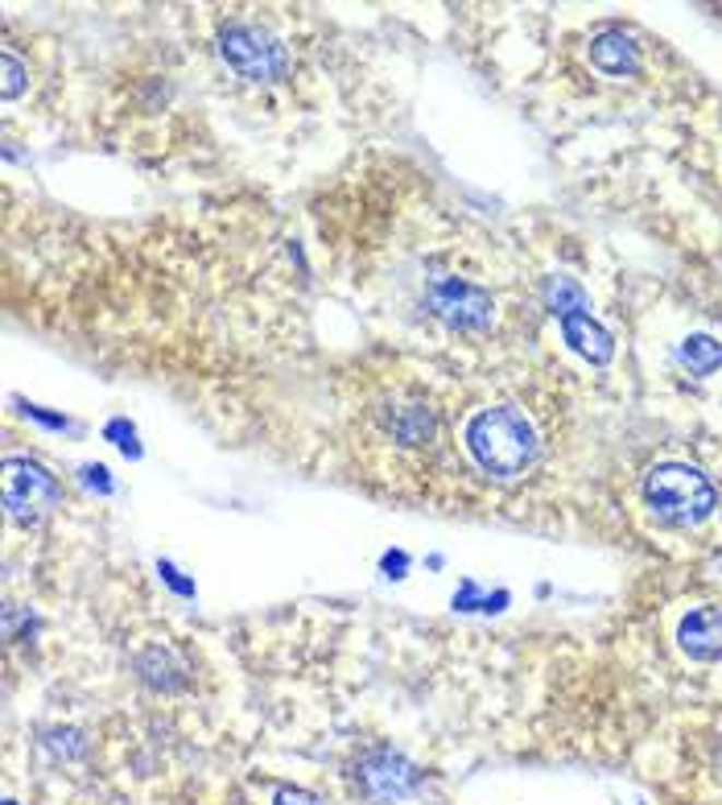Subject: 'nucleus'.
Here are the masks:
<instances>
[{"label": "nucleus", "mask_w": 722, "mask_h": 805, "mask_svg": "<svg viewBox=\"0 0 722 805\" xmlns=\"http://www.w3.org/2000/svg\"><path fill=\"white\" fill-rule=\"evenodd\" d=\"M471 459L496 480H512L537 463V430L533 422L512 405L480 410L463 430Z\"/></svg>", "instance_id": "obj_1"}, {"label": "nucleus", "mask_w": 722, "mask_h": 805, "mask_svg": "<svg viewBox=\"0 0 722 805\" xmlns=\"http://www.w3.org/2000/svg\"><path fill=\"white\" fill-rule=\"evenodd\" d=\"M644 500L668 524H698L714 512V487L698 467L661 463L644 475Z\"/></svg>", "instance_id": "obj_2"}, {"label": "nucleus", "mask_w": 722, "mask_h": 805, "mask_svg": "<svg viewBox=\"0 0 722 805\" xmlns=\"http://www.w3.org/2000/svg\"><path fill=\"white\" fill-rule=\"evenodd\" d=\"M223 62L248 83H273L289 71V55L273 34H264L257 25H227L220 38Z\"/></svg>", "instance_id": "obj_3"}, {"label": "nucleus", "mask_w": 722, "mask_h": 805, "mask_svg": "<svg viewBox=\"0 0 722 805\" xmlns=\"http://www.w3.org/2000/svg\"><path fill=\"white\" fill-rule=\"evenodd\" d=\"M0 492H4V508L13 521L34 524L50 517L62 500L58 480L50 471L34 463V459H4V475H0Z\"/></svg>", "instance_id": "obj_4"}, {"label": "nucleus", "mask_w": 722, "mask_h": 805, "mask_svg": "<svg viewBox=\"0 0 722 805\" xmlns=\"http://www.w3.org/2000/svg\"><path fill=\"white\" fill-rule=\"evenodd\" d=\"M355 785L364 789V797L376 805H401L409 802L422 785V768L405 760L401 751L376 748L355 765Z\"/></svg>", "instance_id": "obj_5"}, {"label": "nucleus", "mask_w": 722, "mask_h": 805, "mask_svg": "<svg viewBox=\"0 0 722 805\" xmlns=\"http://www.w3.org/2000/svg\"><path fill=\"white\" fill-rule=\"evenodd\" d=\"M429 310L459 331H480L492 322L496 306H492V294L480 285L463 282V277H438L429 285Z\"/></svg>", "instance_id": "obj_6"}, {"label": "nucleus", "mask_w": 722, "mask_h": 805, "mask_svg": "<svg viewBox=\"0 0 722 805\" xmlns=\"http://www.w3.org/2000/svg\"><path fill=\"white\" fill-rule=\"evenodd\" d=\"M677 644L694 661H722V607L714 603L689 607L677 624Z\"/></svg>", "instance_id": "obj_7"}, {"label": "nucleus", "mask_w": 722, "mask_h": 805, "mask_svg": "<svg viewBox=\"0 0 722 805\" xmlns=\"http://www.w3.org/2000/svg\"><path fill=\"white\" fill-rule=\"evenodd\" d=\"M561 322V335H566V343L575 347L582 359H591V364H612L615 356V339L607 327H599V322L582 310V315H566Z\"/></svg>", "instance_id": "obj_8"}, {"label": "nucleus", "mask_w": 722, "mask_h": 805, "mask_svg": "<svg viewBox=\"0 0 722 805\" xmlns=\"http://www.w3.org/2000/svg\"><path fill=\"white\" fill-rule=\"evenodd\" d=\"M591 62L603 71V75H631V71L640 67V50L631 46L628 34L603 29V34L591 42Z\"/></svg>", "instance_id": "obj_9"}, {"label": "nucleus", "mask_w": 722, "mask_h": 805, "mask_svg": "<svg viewBox=\"0 0 722 805\" xmlns=\"http://www.w3.org/2000/svg\"><path fill=\"white\" fill-rule=\"evenodd\" d=\"M677 359H682L694 376H710L722 368V343L714 335H689L686 343H682Z\"/></svg>", "instance_id": "obj_10"}, {"label": "nucleus", "mask_w": 722, "mask_h": 805, "mask_svg": "<svg viewBox=\"0 0 722 805\" xmlns=\"http://www.w3.org/2000/svg\"><path fill=\"white\" fill-rule=\"evenodd\" d=\"M545 306L554 310L557 319L582 315V310H587V294H582V285L570 282V277H549V282H545Z\"/></svg>", "instance_id": "obj_11"}, {"label": "nucleus", "mask_w": 722, "mask_h": 805, "mask_svg": "<svg viewBox=\"0 0 722 805\" xmlns=\"http://www.w3.org/2000/svg\"><path fill=\"white\" fill-rule=\"evenodd\" d=\"M137 670H141V677H145L153 690H178V686H182V677H178L182 670H178V665H174V656L162 653V649H153V653L141 656V665H137Z\"/></svg>", "instance_id": "obj_12"}, {"label": "nucleus", "mask_w": 722, "mask_h": 805, "mask_svg": "<svg viewBox=\"0 0 722 805\" xmlns=\"http://www.w3.org/2000/svg\"><path fill=\"white\" fill-rule=\"evenodd\" d=\"M42 748L50 751L55 760H79L87 751V739H83V731L74 727H50L42 735Z\"/></svg>", "instance_id": "obj_13"}, {"label": "nucleus", "mask_w": 722, "mask_h": 805, "mask_svg": "<svg viewBox=\"0 0 722 805\" xmlns=\"http://www.w3.org/2000/svg\"><path fill=\"white\" fill-rule=\"evenodd\" d=\"M116 442V447L125 450L129 459H141V442H137V430H132L125 417H116V422H108V430H104Z\"/></svg>", "instance_id": "obj_14"}, {"label": "nucleus", "mask_w": 722, "mask_h": 805, "mask_svg": "<svg viewBox=\"0 0 722 805\" xmlns=\"http://www.w3.org/2000/svg\"><path fill=\"white\" fill-rule=\"evenodd\" d=\"M0 67H4V87H0V92H4V99H17L21 87H25V67H21L17 55H9V50L0 55Z\"/></svg>", "instance_id": "obj_15"}, {"label": "nucleus", "mask_w": 722, "mask_h": 805, "mask_svg": "<svg viewBox=\"0 0 722 805\" xmlns=\"http://www.w3.org/2000/svg\"><path fill=\"white\" fill-rule=\"evenodd\" d=\"M273 805H322V797H315L310 789H301V785H281L277 793H273Z\"/></svg>", "instance_id": "obj_16"}, {"label": "nucleus", "mask_w": 722, "mask_h": 805, "mask_svg": "<svg viewBox=\"0 0 722 805\" xmlns=\"http://www.w3.org/2000/svg\"><path fill=\"white\" fill-rule=\"evenodd\" d=\"M79 475H83V484L95 487L99 496H108V492H111V475H108V467H99V463H87V467L79 471Z\"/></svg>", "instance_id": "obj_17"}, {"label": "nucleus", "mask_w": 722, "mask_h": 805, "mask_svg": "<svg viewBox=\"0 0 722 805\" xmlns=\"http://www.w3.org/2000/svg\"><path fill=\"white\" fill-rule=\"evenodd\" d=\"M380 570H384L389 579H405L409 554H405V549H392V554H384V558H380Z\"/></svg>", "instance_id": "obj_18"}, {"label": "nucleus", "mask_w": 722, "mask_h": 805, "mask_svg": "<svg viewBox=\"0 0 722 805\" xmlns=\"http://www.w3.org/2000/svg\"><path fill=\"white\" fill-rule=\"evenodd\" d=\"M454 607H459V612H480V607H483L480 587H475V582H463V591L454 595Z\"/></svg>", "instance_id": "obj_19"}, {"label": "nucleus", "mask_w": 722, "mask_h": 805, "mask_svg": "<svg viewBox=\"0 0 722 805\" xmlns=\"http://www.w3.org/2000/svg\"><path fill=\"white\" fill-rule=\"evenodd\" d=\"M162 579H166L169 587L178 591V595H194V587H190V582H186L182 575H178V570H174V566H169V563H162Z\"/></svg>", "instance_id": "obj_20"}, {"label": "nucleus", "mask_w": 722, "mask_h": 805, "mask_svg": "<svg viewBox=\"0 0 722 805\" xmlns=\"http://www.w3.org/2000/svg\"><path fill=\"white\" fill-rule=\"evenodd\" d=\"M719 768H722V748H719Z\"/></svg>", "instance_id": "obj_21"}, {"label": "nucleus", "mask_w": 722, "mask_h": 805, "mask_svg": "<svg viewBox=\"0 0 722 805\" xmlns=\"http://www.w3.org/2000/svg\"><path fill=\"white\" fill-rule=\"evenodd\" d=\"M4 805H17V802H13V797H9V802H4Z\"/></svg>", "instance_id": "obj_22"}]
</instances>
